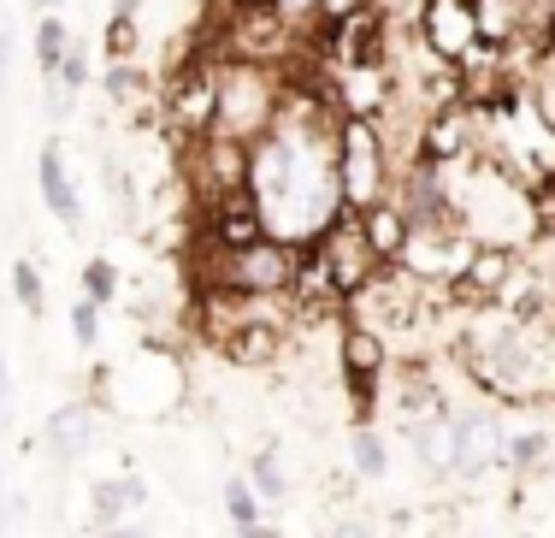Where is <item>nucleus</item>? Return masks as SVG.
<instances>
[{
  "label": "nucleus",
  "instance_id": "nucleus-1",
  "mask_svg": "<svg viewBox=\"0 0 555 538\" xmlns=\"http://www.w3.org/2000/svg\"><path fill=\"white\" fill-rule=\"evenodd\" d=\"M455 361L485 402H514V409L555 402V308L550 313L467 308Z\"/></svg>",
  "mask_w": 555,
  "mask_h": 538
},
{
  "label": "nucleus",
  "instance_id": "nucleus-2",
  "mask_svg": "<svg viewBox=\"0 0 555 538\" xmlns=\"http://www.w3.org/2000/svg\"><path fill=\"white\" fill-rule=\"evenodd\" d=\"M449 219L461 226V238L473 248H508V255H532L544 243L532 207V183L514 178L491 154H467L461 166H449Z\"/></svg>",
  "mask_w": 555,
  "mask_h": 538
},
{
  "label": "nucleus",
  "instance_id": "nucleus-3",
  "mask_svg": "<svg viewBox=\"0 0 555 538\" xmlns=\"http://www.w3.org/2000/svg\"><path fill=\"white\" fill-rule=\"evenodd\" d=\"M332 161H337V195H343L349 214H366V207H378L396 195L402 161H396V142L378 119L343 113L337 130H332Z\"/></svg>",
  "mask_w": 555,
  "mask_h": 538
},
{
  "label": "nucleus",
  "instance_id": "nucleus-4",
  "mask_svg": "<svg viewBox=\"0 0 555 538\" xmlns=\"http://www.w3.org/2000/svg\"><path fill=\"white\" fill-rule=\"evenodd\" d=\"M313 248H320V260H325V272H332V284H337V296L349 302V296H361L366 284L378 279V248H373V238H366V226H361V214H343L332 219V226L313 238Z\"/></svg>",
  "mask_w": 555,
  "mask_h": 538
},
{
  "label": "nucleus",
  "instance_id": "nucleus-5",
  "mask_svg": "<svg viewBox=\"0 0 555 538\" xmlns=\"http://www.w3.org/2000/svg\"><path fill=\"white\" fill-rule=\"evenodd\" d=\"M36 195H42L48 219H54L65 238H77V231H83V183H77L72 154H65L60 137H48L42 149H36Z\"/></svg>",
  "mask_w": 555,
  "mask_h": 538
},
{
  "label": "nucleus",
  "instance_id": "nucleus-6",
  "mask_svg": "<svg viewBox=\"0 0 555 538\" xmlns=\"http://www.w3.org/2000/svg\"><path fill=\"white\" fill-rule=\"evenodd\" d=\"M502 467L496 409H455V485H485Z\"/></svg>",
  "mask_w": 555,
  "mask_h": 538
},
{
  "label": "nucleus",
  "instance_id": "nucleus-7",
  "mask_svg": "<svg viewBox=\"0 0 555 538\" xmlns=\"http://www.w3.org/2000/svg\"><path fill=\"white\" fill-rule=\"evenodd\" d=\"M95 444H101V409L95 402H60V409L42 420L36 450H42L54 467H77V462H89Z\"/></svg>",
  "mask_w": 555,
  "mask_h": 538
},
{
  "label": "nucleus",
  "instance_id": "nucleus-8",
  "mask_svg": "<svg viewBox=\"0 0 555 538\" xmlns=\"http://www.w3.org/2000/svg\"><path fill=\"white\" fill-rule=\"evenodd\" d=\"M142 509H149V479H142V474L89 479V515H83V533L118 527V521H137Z\"/></svg>",
  "mask_w": 555,
  "mask_h": 538
},
{
  "label": "nucleus",
  "instance_id": "nucleus-9",
  "mask_svg": "<svg viewBox=\"0 0 555 538\" xmlns=\"http://www.w3.org/2000/svg\"><path fill=\"white\" fill-rule=\"evenodd\" d=\"M408 450H414V462L426 467L431 479H455V409L443 414H420L408 420Z\"/></svg>",
  "mask_w": 555,
  "mask_h": 538
},
{
  "label": "nucleus",
  "instance_id": "nucleus-10",
  "mask_svg": "<svg viewBox=\"0 0 555 538\" xmlns=\"http://www.w3.org/2000/svg\"><path fill=\"white\" fill-rule=\"evenodd\" d=\"M349 467H354V479H366V485L390 479V438H385L378 420H354L349 426Z\"/></svg>",
  "mask_w": 555,
  "mask_h": 538
},
{
  "label": "nucleus",
  "instance_id": "nucleus-11",
  "mask_svg": "<svg viewBox=\"0 0 555 538\" xmlns=\"http://www.w3.org/2000/svg\"><path fill=\"white\" fill-rule=\"evenodd\" d=\"M361 226H366V238H373L378 260H385V267H390V260H396V255H402V248H408V231H414V219H408V214H402V202H396V195H390V202L366 207V214H361Z\"/></svg>",
  "mask_w": 555,
  "mask_h": 538
},
{
  "label": "nucleus",
  "instance_id": "nucleus-12",
  "mask_svg": "<svg viewBox=\"0 0 555 538\" xmlns=\"http://www.w3.org/2000/svg\"><path fill=\"white\" fill-rule=\"evenodd\" d=\"M101 89H107V101L118 113H137V107H149L160 89H154V77L142 72V60H118V65H107L101 72Z\"/></svg>",
  "mask_w": 555,
  "mask_h": 538
},
{
  "label": "nucleus",
  "instance_id": "nucleus-13",
  "mask_svg": "<svg viewBox=\"0 0 555 538\" xmlns=\"http://www.w3.org/2000/svg\"><path fill=\"white\" fill-rule=\"evenodd\" d=\"M77 30L65 24V12H36V30H30V60H36V77L60 72V60L72 54Z\"/></svg>",
  "mask_w": 555,
  "mask_h": 538
},
{
  "label": "nucleus",
  "instance_id": "nucleus-14",
  "mask_svg": "<svg viewBox=\"0 0 555 538\" xmlns=\"http://www.w3.org/2000/svg\"><path fill=\"white\" fill-rule=\"evenodd\" d=\"M550 450H555V432H538V426L502 432V467H508V474H538V467L550 462Z\"/></svg>",
  "mask_w": 555,
  "mask_h": 538
},
{
  "label": "nucleus",
  "instance_id": "nucleus-15",
  "mask_svg": "<svg viewBox=\"0 0 555 538\" xmlns=\"http://www.w3.org/2000/svg\"><path fill=\"white\" fill-rule=\"evenodd\" d=\"M219 503H224V521H231V533H255L260 521H267V503L255 497V485H248V474H231L219 485Z\"/></svg>",
  "mask_w": 555,
  "mask_h": 538
},
{
  "label": "nucleus",
  "instance_id": "nucleus-16",
  "mask_svg": "<svg viewBox=\"0 0 555 538\" xmlns=\"http://www.w3.org/2000/svg\"><path fill=\"white\" fill-rule=\"evenodd\" d=\"M248 485H255V497H260V503H267V509H278V503H284V497H289L284 456H278L272 444H267V450H255V456H248Z\"/></svg>",
  "mask_w": 555,
  "mask_h": 538
},
{
  "label": "nucleus",
  "instance_id": "nucleus-17",
  "mask_svg": "<svg viewBox=\"0 0 555 538\" xmlns=\"http://www.w3.org/2000/svg\"><path fill=\"white\" fill-rule=\"evenodd\" d=\"M12 296H18V308L30 313V320H42V313H48V272L36 267L30 255L12 260Z\"/></svg>",
  "mask_w": 555,
  "mask_h": 538
},
{
  "label": "nucleus",
  "instance_id": "nucleus-18",
  "mask_svg": "<svg viewBox=\"0 0 555 538\" xmlns=\"http://www.w3.org/2000/svg\"><path fill=\"white\" fill-rule=\"evenodd\" d=\"M118 291H125V272H118L113 255H89L83 260V296L95 302V308H113Z\"/></svg>",
  "mask_w": 555,
  "mask_h": 538
},
{
  "label": "nucleus",
  "instance_id": "nucleus-19",
  "mask_svg": "<svg viewBox=\"0 0 555 538\" xmlns=\"http://www.w3.org/2000/svg\"><path fill=\"white\" fill-rule=\"evenodd\" d=\"M142 54V18H118L107 12V30H101V60L118 65V60H137Z\"/></svg>",
  "mask_w": 555,
  "mask_h": 538
},
{
  "label": "nucleus",
  "instance_id": "nucleus-20",
  "mask_svg": "<svg viewBox=\"0 0 555 538\" xmlns=\"http://www.w3.org/2000/svg\"><path fill=\"white\" fill-rule=\"evenodd\" d=\"M526 89H532L538 113L555 125V54H532V65H526Z\"/></svg>",
  "mask_w": 555,
  "mask_h": 538
},
{
  "label": "nucleus",
  "instance_id": "nucleus-21",
  "mask_svg": "<svg viewBox=\"0 0 555 538\" xmlns=\"http://www.w3.org/2000/svg\"><path fill=\"white\" fill-rule=\"evenodd\" d=\"M89 72H95V60H89V42L77 36V42H72V54L60 60V72H48V77H60V84L72 89V95H83V89H89Z\"/></svg>",
  "mask_w": 555,
  "mask_h": 538
},
{
  "label": "nucleus",
  "instance_id": "nucleus-22",
  "mask_svg": "<svg viewBox=\"0 0 555 538\" xmlns=\"http://www.w3.org/2000/svg\"><path fill=\"white\" fill-rule=\"evenodd\" d=\"M72 337H77L83 349H95V344H101V308H95L89 296H77V302H72Z\"/></svg>",
  "mask_w": 555,
  "mask_h": 538
},
{
  "label": "nucleus",
  "instance_id": "nucleus-23",
  "mask_svg": "<svg viewBox=\"0 0 555 538\" xmlns=\"http://www.w3.org/2000/svg\"><path fill=\"white\" fill-rule=\"evenodd\" d=\"M42 113H48L54 125H65V119L77 113V95L60 84V77H42Z\"/></svg>",
  "mask_w": 555,
  "mask_h": 538
},
{
  "label": "nucleus",
  "instance_id": "nucleus-24",
  "mask_svg": "<svg viewBox=\"0 0 555 538\" xmlns=\"http://www.w3.org/2000/svg\"><path fill=\"white\" fill-rule=\"evenodd\" d=\"M532 207H538V226H544V238H555V172L532 178Z\"/></svg>",
  "mask_w": 555,
  "mask_h": 538
},
{
  "label": "nucleus",
  "instance_id": "nucleus-25",
  "mask_svg": "<svg viewBox=\"0 0 555 538\" xmlns=\"http://www.w3.org/2000/svg\"><path fill=\"white\" fill-rule=\"evenodd\" d=\"M332 538H385L378 533V521H366V515H349V521H337Z\"/></svg>",
  "mask_w": 555,
  "mask_h": 538
},
{
  "label": "nucleus",
  "instance_id": "nucleus-26",
  "mask_svg": "<svg viewBox=\"0 0 555 538\" xmlns=\"http://www.w3.org/2000/svg\"><path fill=\"white\" fill-rule=\"evenodd\" d=\"M95 538H154L149 521H118V527H101Z\"/></svg>",
  "mask_w": 555,
  "mask_h": 538
},
{
  "label": "nucleus",
  "instance_id": "nucleus-27",
  "mask_svg": "<svg viewBox=\"0 0 555 538\" xmlns=\"http://www.w3.org/2000/svg\"><path fill=\"white\" fill-rule=\"evenodd\" d=\"M12 414V367H7V349H0V420Z\"/></svg>",
  "mask_w": 555,
  "mask_h": 538
},
{
  "label": "nucleus",
  "instance_id": "nucleus-28",
  "mask_svg": "<svg viewBox=\"0 0 555 538\" xmlns=\"http://www.w3.org/2000/svg\"><path fill=\"white\" fill-rule=\"evenodd\" d=\"M142 7H149V0H113L118 18H142Z\"/></svg>",
  "mask_w": 555,
  "mask_h": 538
},
{
  "label": "nucleus",
  "instance_id": "nucleus-29",
  "mask_svg": "<svg viewBox=\"0 0 555 538\" xmlns=\"http://www.w3.org/2000/svg\"><path fill=\"white\" fill-rule=\"evenodd\" d=\"M0 538H7V467H0Z\"/></svg>",
  "mask_w": 555,
  "mask_h": 538
},
{
  "label": "nucleus",
  "instance_id": "nucleus-30",
  "mask_svg": "<svg viewBox=\"0 0 555 538\" xmlns=\"http://www.w3.org/2000/svg\"><path fill=\"white\" fill-rule=\"evenodd\" d=\"M544 243H555V238H544ZM544 272H550V291H555V248L544 255Z\"/></svg>",
  "mask_w": 555,
  "mask_h": 538
},
{
  "label": "nucleus",
  "instance_id": "nucleus-31",
  "mask_svg": "<svg viewBox=\"0 0 555 538\" xmlns=\"http://www.w3.org/2000/svg\"><path fill=\"white\" fill-rule=\"evenodd\" d=\"M30 7H36V12H60L65 0H30Z\"/></svg>",
  "mask_w": 555,
  "mask_h": 538
},
{
  "label": "nucleus",
  "instance_id": "nucleus-32",
  "mask_svg": "<svg viewBox=\"0 0 555 538\" xmlns=\"http://www.w3.org/2000/svg\"><path fill=\"white\" fill-rule=\"evenodd\" d=\"M243 538H278V527H267V521H260L255 533H243Z\"/></svg>",
  "mask_w": 555,
  "mask_h": 538
},
{
  "label": "nucleus",
  "instance_id": "nucleus-33",
  "mask_svg": "<svg viewBox=\"0 0 555 538\" xmlns=\"http://www.w3.org/2000/svg\"><path fill=\"white\" fill-rule=\"evenodd\" d=\"M473 538H479V533H473Z\"/></svg>",
  "mask_w": 555,
  "mask_h": 538
}]
</instances>
